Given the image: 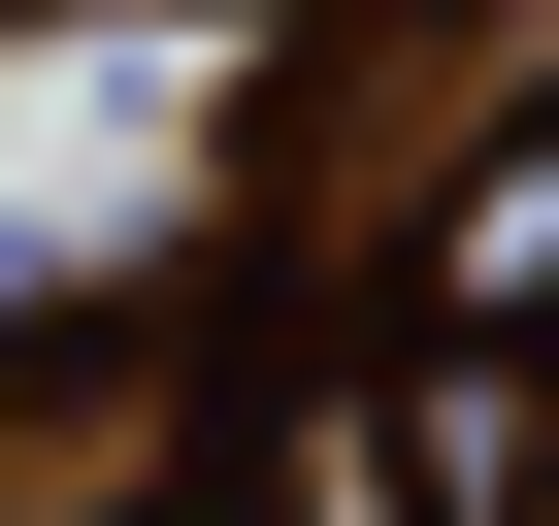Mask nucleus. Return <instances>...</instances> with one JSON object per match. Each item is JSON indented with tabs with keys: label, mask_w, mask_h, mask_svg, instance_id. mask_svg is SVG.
<instances>
[{
	"label": "nucleus",
	"mask_w": 559,
	"mask_h": 526,
	"mask_svg": "<svg viewBox=\"0 0 559 526\" xmlns=\"http://www.w3.org/2000/svg\"><path fill=\"white\" fill-rule=\"evenodd\" d=\"M428 297H461V330H559V132H526V165L428 230Z\"/></svg>",
	"instance_id": "obj_1"
}]
</instances>
